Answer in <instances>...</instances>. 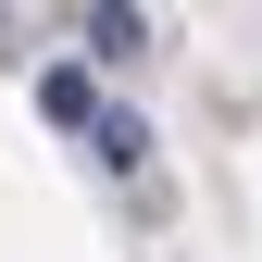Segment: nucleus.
Returning a JSON list of instances; mask_svg holds the SVG:
<instances>
[{"mask_svg":"<svg viewBox=\"0 0 262 262\" xmlns=\"http://www.w3.org/2000/svg\"><path fill=\"white\" fill-rule=\"evenodd\" d=\"M38 113L88 138V113H100V88H88V62H50V75H38Z\"/></svg>","mask_w":262,"mask_h":262,"instance_id":"f257e3e1","label":"nucleus"}]
</instances>
